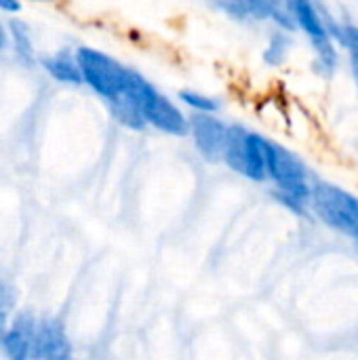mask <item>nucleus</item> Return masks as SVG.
Instances as JSON below:
<instances>
[{"label":"nucleus","mask_w":358,"mask_h":360,"mask_svg":"<svg viewBox=\"0 0 358 360\" xmlns=\"http://www.w3.org/2000/svg\"><path fill=\"white\" fill-rule=\"evenodd\" d=\"M8 40L13 44L15 55L25 63L32 65L36 61V49H34V40L30 34V25L17 17L8 19Z\"/></svg>","instance_id":"11"},{"label":"nucleus","mask_w":358,"mask_h":360,"mask_svg":"<svg viewBox=\"0 0 358 360\" xmlns=\"http://www.w3.org/2000/svg\"><path fill=\"white\" fill-rule=\"evenodd\" d=\"M264 141H266L264 137L249 133L243 127H228V141H226L224 160L234 171L247 175L249 179L262 181L268 177Z\"/></svg>","instance_id":"5"},{"label":"nucleus","mask_w":358,"mask_h":360,"mask_svg":"<svg viewBox=\"0 0 358 360\" xmlns=\"http://www.w3.org/2000/svg\"><path fill=\"white\" fill-rule=\"evenodd\" d=\"M0 11L15 17L17 13H21V2H17V0H0Z\"/></svg>","instance_id":"16"},{"label":"nucleus","mask_w":358,"mask_h":360,"mask_svg":"<svg viewBox=\"0 0 358 360\" xmlns=\"http://www.w3.org/2000/svg\"><path fill=\"white\" fill-rule=\"evenodd\" d=\"M287 51H289V38L285 34H274L266 53H264V59L270 65H279L287 57Z\"/></svg>","instance_id":"14"},{"label":"nucleus","mask_w":358,"mask_h":360,"mask_svg":"<svg viewBox=\"0 0 358 360\" xmlns=\"http://www.w3.org/2000/svg\"><path fill=\"white\" fill-rule=\"evenodd\" d=\"M6 42H8V32L4 30V25L0 23V51L6 46Z\"/></svg>","instance_id":"17"},{"label":"nucleus","mask_w":358,"mask_h":360,"mask_svg":"<svg viewBox=\"0 0 358 360\" xmlns=\"http://www.w3.org/2000/svg\"><path fill=\"white\" fill-rule=\"evenodd\" d=\"M0 338H2V329H0Z\"/></svg>","instance_id":"18"},{"label":"nucleus","mask_w":358,"mask_h":360,"mask_svg":"<svg viewBox=\"0 0 358 360\" xmlns=\"http://www.w3.org/2000/svg\"><path fill=\"white\" fill-rule=\"evenodd\" d=\"M44 72L61 82V84H84L82 82V74H80V68H78V61H76V55H68V53H55V55H49V57H42L40 59Z\"/></svg>","instance_id":"10"},{"label":"nucleus","mask_w":358,"mask_h":360,"mask_svg":"<svg viewBox=\"0 0 358 360\" xmlns=\"http://www.w3.org/2000/svg\"><path fill=\"white\" fill-rule=\"evenodd\" d=\"M179 97L190 108L198 110V114H211L213 110H217V101L211 99V97H205V95H198V93H192V91H184Z\"/></svg>","instance_id":"15"},{"label":"nucleus","mask_w":358,"mask_h":360,"mask_svg":"<svg viewBox=\"0 0 358 360\" xmlns=\"http://www.w3.org/2000/svg\"><path fill=\"white\" fill-rule=\"evenodd\" d=\"M38 321L30 312H19L0 338V352L6 360H36Z\"/></svg>","instance_id":"7"},{"label":"nucleus","mask_w":358,"mask_h":360,"mask_svg":"<svg viewBox=\"0 0 358 360\" xmlns=\"http://www.w3.org/2000/svg\"><path fill=\"white\" fill-rule=\"evenodd\" d=\"M74 55L82 74V82L89 84L108 103L127 93L133 70L124 68L114 57L91 46H80Z\"/></svg>","instance_id":"2"},{"label":"nucleus","mask_w":358,"mask_h":360,"mask_svg":"<svg viewBox=\"0 0 358 360\" xmlns=\"http://www.w3.org/2000/svg\"><path fill=\"white\" fill-rule=\"evenodd\" d=\"M295 23L310 36L314 49H317V57H319V65L325 68L327 72H331L335 68L338 55L333 51L331 44V36H329V27L325 25V21L321 19L319 11L314 8V4L300 0V2H289L287 4Z\"/></svg>","instance_id":"6"},{"label":"nucleus","mask_w":358,"mask_h":360,"mask_svg":"<svg viewBox=\"0 0 358 360\" xmlns=\"http://www.w3.org/2000/svg\"><path fill=\"white\" fill-rule=\"evenodd\" d=\"M264 152H266V173L279 186L281 200L287 207L300 211L304 207V200L312 194L308 190L306 167L293 152L270 139L264 141Z\"/></svg>","instance_id":"1"},{"label":"nucleus","mask_w":358,"mask_h":360,"mask_svg":"<svg viewBox=\"0 0 358 360\" xmlns=\"http://www.w3.org/2000/svg\"><path fill=\"white\" fill-rule=\"evenodd\" d=\"M335 36L342 40V44L350 51V59H352V72L358 82V30L357 27H333Z\"/></svg>","instance_id":"13"},{"label":"nucleus","mask_w":358,"mask_h":360,"mask_svg":"<svg viewBox=\"0 0 358 360\" xmlns=\"http://www.w3.org/2000/svg\"><path fill=\"white\" fill-rule=\"evenodd\" d=\"M190 133L194 137L196 148L209 160L224 158L226 141H228V127L211 114H194L190 116Z\"/></svg>","instance_id":"8"},{"label":"nucleus","mask_w":358,"mask_h":360,"mask_svg":"<svg viewBox=\"0 0 358 360\" xmlns=\"http://www.w3.org/2000/svg\"><path fill=\"white\" fill-rule=\"evenodd\" d=\"M129 91L135 97V101L139 103L146 124H152L158 131H165L169 135H186L188 133L190 122L184 118V114L137 72H133V76H131Z\"/></svg>","instance_id":"3"},{"label":"nucleus","mask_w":358,"mask_h":360,"mask_svg":"<svg viewBox=\"0 0 358 360\" xmlns=\"http://www.w3.org/2000/svg\"><path fill=\"white\" fill-rule=\"evenodd\" d=\"M317 215L338 232L358 238V198L333 184H317L312 194Z\"/></svg>","instance_id":"4"},{"label":"nucleus","mask_w":358,"mask_h":360,"mask_svg":"<svg viewBox=\"0 0 358 360\" xmlns=\"http://www.w3.org/2000/svg\"><path fill=\"white\" fill-rule=\"evenodd\" d=\"M72 346L57 319H40L36 331V360H70Z\"/></svg>","instance_id":"9"},{"label":"nucleus","mask_w":358,"mask_h":360,"mask_svg":"<svg viewBox=\"0 0 358 360\" xmlns=\"http://www.w3.org/2000/svg\"><path fill=\"white\" fill-rule=\"evenodd\" d=\"M131 76H133V74H131ZM110 110H112L114 118H116L120 124L129 127V129H135V131H137V129H143V124H146L143 114H141V108H139V103L135 101V97L131 95L129 89H127L124 95H120L118 99L110 101Z\"/></svg>","instance_id":"12"}]
</instances>
